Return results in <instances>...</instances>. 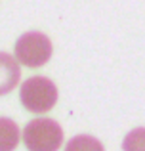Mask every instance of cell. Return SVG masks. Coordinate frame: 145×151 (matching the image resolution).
Here are the masks:
<instances>
[{
  "instance_id": "cell-2",
  "label": "cell",
  "mask_w": 145,
  "mask_h": 151,
  "mask_svg": "<svg viewBox=\"0 0 145 151\" xmlns=\"http://www.w3.org/2000/svg\"><path fill=\"white\" fill-rule=\"evenodd\" d=\"M19 98L27 111L31 113H46L57 101V88L46 77H31L21 84Z\"/></svg>"
},
{
  "instance_id": "cell-3",
  "label": "cell",
  "mask_w": 145,
  "mask_h": 151,
  "mask_svg": "<svg viewBox=\"0 0 145 151\" xmlns=\"http://www.w3.org/2000/svg\"><path fill=\"white\" fill-rule=\"evenodd\" d=\"M52 58V42L44 33L31 31L15 40V59L25 67H42Z\"/></svg>"
},
{
  "instance_id": "cell-6",
  "label": "cell",
  "mask_w": 145,
  "mask_h": 151,
  "mask_svg": "<svg viewBox=\"0 0 145 151\" xmlns=\"http://www.w3.org/2000/svg\"><path fill=\"white\" fill-rule=\"evenodd\" d=\"M122 149L126 151H134V149H145V128L132 130L126 138H124Z\"/></svg>"
},
{
  "instance_id": "cell-4",
  "label": "cell",
  "mask_w": 145,
  "mask_h": 151,
  "mask_svg": "<svg viewBox=\"0 0 145 151\" xmlns=\"http://www.w3.org/2000/svg\"><path fill=\"white\" fill-rule=\"evenodd\" d=\"M21 78V67L14 55L0 52V96L10 94Z\"/></svg>"
},
{
  "instance_id": "cell-5",
  "label": "cell",
  "mask_w": 145,
  "mask_h": 151,
  "mask_svg": "<svg viewBox=\"0 0 145 151\" xmlns=\"http://www.w3.org/2000/svg\"><path fill=\"white\" fill-rule=\"evenodd\" d=\"M19 144V128L15 121L0 117V151H11Z\"/></svg>"
},
{
  "instance_id": "cell-1",
  "label": "cell",
  "mask_w": 145,
  "mask_h": 151,
  "mask_svg": "<svg viewBox=\"0 0 145 151\" xmlns=\"http://www.w3.org/2000/svg\"><path fill=\"white\" fill-rule=\"evenodd\" d=\"M23 142L31 151H56L61 147L63 130L54 119H33L23 128Z\"/></svg>"
}]
</instances>
